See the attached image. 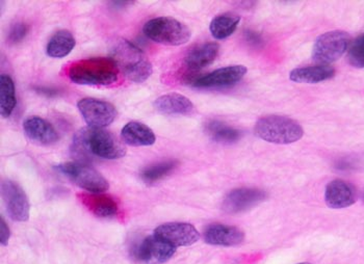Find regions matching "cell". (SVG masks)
Segmentation results:
<instances>
[{
  "mask_svg": "<svg viewBox=\"0 0 364 264\" xmlns=\"http://www.w3.org/2000/svg\"><path fill=\"white\" fill-rule=\"evenodd\" d=\"M73 150L80 155H92L103 160H119L127 154V148L112 132L85 127L75 134Z\"/></svg>",
  "mask_w": 364,
  "mask_h": 264,
  "instance_id": "6da1fadb",
  "label": "cell"
},
{
  "mask_svg": "<svg viewBox=\"0 0 364 264\" xmlns=\"http://www.w3.org/2000/svg\"><path fill=\"white\" fill-rule=\"evenodd\" d=\"M119 72L116 62L105 57L76 60L66 69L71 82L85 86H111L118 80Z\"/></svg>",
  "mask_w": 364,
  "mask_h": 264,
  "instance_id": "7a4b0ae2",
  "label": "cell"
},
{
  "mask_svg": "<svg viewBox=\"0 0 364 264\" xmlns=\"http://www.w3.org/2000/svg\"><path fill=\"white\" fill-rule=\"evenodd\" d=\"M112 60L128 79L132 82H145L152 74V65L145 53L132 42L119 40L112 49Z\"/></svg>",
  "mask_w": 364,
  "mask_h": 264,
  "instance_id": "3957f363",
  "label": "cell"
},
{
  "mask_svg": "<svg viewBox=\"0 0 364 264\" xmlns=\"http://www.w3.org/2000/svg\"><path fill=\"white\" fill-rule=\"evenodd\" d=\"M255 133L266 142L287 145L301 140L304 131L300 123L293 119L282 116H267L257 121Z\"/></svg>",
  "mask_w": 364,
  "mask_h": 264,
  "instance_id": "277c9868",
  "label": "cell"
},
{
  "mask_svg": "<svg viewBox=\"0 0 364 264\" xmlns=\"http://www.w3.org/2000/svg\"><path fill=\"white\" fill-rule=\"evenodd\" d=\"M144 33L156 43L168 46H181L190 41V28L178 20L170 17H159L149 20L144 26Z\"/></svg>",
  "mask_w": 364,
  "mask_h": 264,
  "instance_id": "5b68a950",
  "label": "cell"
},
{
  "mask_svg": "<svg viewBox=\"0 0 364 264\" xmlns=\"http://www.w3.org/2000/svg\"><path fill=\"white\" fill-rule=\"evenodd\" d=\"M349 44L350 37L346 31H328L314 42L312 57L320 64H331L345 55Z\"/></svg>",
  "mask_w": 364,
  "mask_h": 264,
  "instance_id": "8992f818",
  "label": "cell"
},
{
  "mask_svg": "<svg viewBox=\"0 0 364 264\" xmlns=\"http://www.w3.org/2000/svg\"><path fill=\"white\" fill-rule=\"evenodd\" d=\"M58 170L68 177L72 182L89 192H105L109 189L107 179L90 165L66 163L58 165Z\"/></svg>",
  "mask_w": 364,
  "mask_h": 264,
  "instance_id": "52a82bcc",
  "label": "cell"
},
{
  "mask_svg": "<svg viewBox=\"0 0 364 264\" xmlns=\"http://www.w3.org/2000/svg\"><path fill=\"white\" fill-rule=\"evenodd\" d=\"M85 122L92 128H103L109 126L116 119V107L112 103L94 98H85L77 104Z\"/></svg>",
  "mask_w": 364,
  "mask_h": 264,
  "instance_id": "ba28073f",
  "label": "cell"
},
{
  "mask_svg": "<svg viewBox=\"0 0 364 264\" xmlns=\"http://www.w3.org/2000/svg\"><path fill=\"white\" fill-rule=\"evenodd\" d=\"M1 196L11 218L17 221H26L29 218L28 196L16 182L4 180L1 182Z\"/></svg>",
  "mask_w": 364,
  "mask_h": 264,
  "instance_id": "9c48e42d",
  "label": "cell"
},
{
  "mask_svg": "<svg viewBox=\"0 0 364 264\" xmlns=\"http://www.w3.org/2000/svg\"><path fill=\"white\" fill-rule=\"evenodd\" d=\"M154 235L175 248L194 245L200 238L196 228L188 223L164 224L155 229Z\"/></svg>",
  "mask_w": 364,
  "mask_h": 264,
  "instance_id": "30bf717a",
  "label": "cell"
},
{
  "mask_svg": "<svg viewBox=\"0 0 364 264\" xmlns=\"http://www.w3.org/2000/svg\"><path fill=\"white\" fill-rule=\"evenodd\" d=\"M266 199L267 192L262 189L242 187L227 194L223 202V210L229 214H240L259 205Z\"/></svg>",
  "mask_w": 364,
  "mask_h": 264,
  "instance_id": "8fae6325",
  "label": "cell"
},
{
  "mask_svg": "<svg viewBox=\"0 0 364 264\" xmlns=\"http://www.w3.org/2000/svg\"><path fill=\"white\" fill-rule=\"evenodd\" d=\"M175 252L176 248L166 243L156 235H152L141 241L136 249V256L143 263L161 264L167 263Z\"/></svg>",
  "mask_w": 364,
  "mask_h": 264,
  "instance_id": "7c38bea8",
  "label": "cell"
},
{
  "mask_svg": "<svg viewBox=\"0 0 364 264\" xmlns=\"http://www.w3.org/2000/svg\"><path fill=\"white\" fill-rule=\"evenodd\" d=\"M247 68L240 65L218 69L208 75L202 76L194 82L197 88H225L237 84L246 75Z\"/></svg>",
  "mask_w": 364,
  "mask_h": 264,
  "instance_id": "4fadbf2b",
  "label": "cell"
},
{
  "mask_svg": "<svg viewBox=\"0 0 364 264\" xmlns=\"http://www.w3.org/2000/svg\"><path fill=\"white\" fill-rule=\"evenodd\" d=\"M82 204L94 216L112 218L119 212V202L111 194L103 192H82L78 194Z\"/></svg>",
  "mask_w": 364,
  "mask_h": 264,
  "instance_id": "5bb4252c",
  "label": "cell"
},
{
  "mask_svg": "<svg viewBox=\"0 0 364 264\" xmlns=\"http://www.w3.org/2000/svg\"><path fill=\"white\" fill-rule=\"evenodd\" d=\"M245 233L233 226L213 224L204 231V241L213 246L235 247L244 241Z\"/></svg>",
  "mask_w": 364,
  "mask_h": 264,
  "instance_id": "9a60e30c",
  "label": "cell"
},
{
  "mask_svg": "<svg viewBox=\"0 0 364 264\" xmlns=\"http://www.w3.org/2000/svg\"><path fill=\"white\" fill-rule=\"evenodd\" d=\"M325 201L326 204L333 209L347 208L356 202V191L350 183L336 179L326 187Z\"/></svg>",
  "mask_w": 364,
  "mask_h": 264,
  "instance_id": "2e32d148",
  "label": "cell"
},
{
  "mask_svg": "<svg viewBox=\"0 0 364 264\" xmlns=\"http://www.w3.org/2000/svg\"><path fill=\"white\" fill-rule=\"evenodd\" d=\"M23 128L26 136L36 144L49 146L55 144L60 140V136L55 127L42 118H28L24 122Z\"/></svg>",
  "mask_w": 364,
  "mask_h": 264,
  "instance_id": "e0dca14e",
  "label": "cell"
},
{
  "mask_svg": "<svg viewBox=\"0 0 364 264\" xmlns=\"http://www.w3.org/2000/svg\"><path fill=\"white\" fill-rule=\"evenodd\" d=\"M154 107L164 115H192L195 111L193 102L186 96L176 93L167 94L157 98Z\"/></svg>",
  "mask_w": 364,
  "mask_h": 264,
  "instance_id": "ac0fdd59",
  "label": "cell"
},
{
  "mask_svg": "<svg viewBox=\"0 0 364 264\" xmlns=\"http://www.w3.org/2000/svg\"><path fill=\"white\" fill-rule=\"evenodd\" d=\"M121 136L125 144L134 147L151 146L156 141L152 129L140 122L128 123L123 127Z\"/></svg>",
  "mask_w": 364,
  "mask_h": 264,
  "instance_id": "d6986e66",
  "label": "cell"
},
{
  "mask_svg": "<svg viewBox=\"0 0 364 264\" xmlns=\"http://www.w3.org/2000/svg\"><path fill=\"white\" fill-rule=\"evenodd\" d=\"M336 75V70L329 65L303 67L296 68L289 73V79L298 84H318L331 79Z\"/></svg>",
  "mask_w": 364,
  "mask_h": 264,
  "instance_id": "ffe728a7",
  "label": "cell"
},
{
  "mask_svg": "<svg viewBox=\"0 0 364 264\" xmlns=\"http://www.w3.org/2000/svg\"><path fill=\"white\" fill-rule=\"evenodd\" d=\"M220 46L217 43H206L192 49L186 57V65L190 70L197 71L215 62L219 55Z\"/></svg>",
  "mask_w": 364,
  "mask_h": 264,
  "instance_id": "44dd1931",
  "label": "cell"
},
{
  "mask_svg": "<svg viewBox=\"0 0 364 264\" xmlns=\"http://www.w3.org/2000/svg\"><path fill=\"white\" fill-rule=\"evenodd\" d=\"M75 38L68 31H58L51 38L47 45V55L53 59H63L67 57L75 47Z\"/></svg>",
  "mask_w": 364,
  "mask_h": 264,
  "instance_id": "7402d4cb",
  "label": "cell"
},
{
  "mask_svg": "<svg viewBox=\"0 0 364 264\" xmlns=\"http://www.w3.org/2000/svg\"><path fill=\"white\" fill-rule=\"evenodd\" d=\"M240 22V16L231 14V13L217 16V17L213 18L210 23L211 35L217 40L227 39L237 31Z\"/></svg>",
  "mask_w": 364,
  "mask_h": 264,
  "instance_id": "603a6c76",
  "label": "cell"
},
{
  "mask_svg": "<svg viewBox=\"0 0 364 264\" xmlns=\"http://www.w3.org/2000/svg\"><path fill=\"white\" fill-rule=\"evenodd\" d=\"M16 107L15 84L8 75L0 77V111L4 118L12 115Z\"/></svg>",
  "mask_w": 364,
  "mask_h": 264,
  "instance_id": "cb8c5ba5",
  "label": "cell"
},
{
  "mask_svg": "<svg viewBox=\"0 0 364 264\" xmlns=\"http://www.w3.org/2000/svg\"><path fill=\"white\" fill-rule=\"evenodd\" d=\"M206 132L215 142L231 144L242 136V131L220 121H210L206 124Z\"/></svg>",
  "mask_w": 364,
  "mask_h": 264,
  "instance_id": "d4e9b609",
  "label": "cell"
},
{
  "mask_svg": "<svg viewBox=\"0 0 364 264\" xmlns=\"http://www.w3.org/2000/svg\"><path fill=\"white\" fill-rule=\"evenodd\" d=\"M177 165H178L177 160H167V162L156 163L144 170L141 178L146 183L157 182L170 175L176 169Z\"/></svg>",
  "mask_w": 364,
  "mask_h": 264,
  "instance_id": "484cf974",
  "label": "cell"
},
{
  "mask_svg": "<svg viewBox=\"0 0 364 264\" xmlns=\"http://www.w3.org/2000/svg\"><path fill=\"white\" fill-rule=\"evenodd\" d=\"M348 59L353 67L364 68V33L350 45Z\"/></svg>",
  "mask_w": 364,
  "mask_h": 264,
  "instance_id": "4316f807",
  "label": "cell"
},
{
  "mask_svg": "<svg viewBox=\"0 0 364 264\" xmlns=\"http://www.w3.org/2000/svg\"><path fill=\"white\" fill-rule=\"evenodd\" d=\"M29 31V28L24 23H16L11 28L9 33V41L11 43L16 44L21 42L26 37Z\"/></svg>",
  "mask_w": 364,
  "mask_h": 264,
  "instance_id": "83f0119b",
  "label": "cell"
},
{
  "mask_svg": "<svg viewBox=\"0 0 364 264\" xmlns=\"http://www.w3.org/2000/svg\"><path fill=\"white\" fill-rule=\"evenodd\" d=\"M11 236V230L4 219L0 216V241L2 246H8Z\"/></svg>",
  "mask_w": 364,
  "mask_h": 264,
  "instance_id": "f1b7e54d",
  "label": "cell"
},
{
  "mask_svg": "<svg viewBox=\"0 0 364 264\" xmlns=\"http://www.w3.org/2000/svg\"><path fill=\"white\" fill-rule=\"evenodd\" d=\"M245 38H246V41L249 44L253 45V46L259 47L264 43V39H262V35L256 33V31H247L245 33Z\"/></svg>",
  "mask_w": 364,
  "mask_h": 264,
  "instance_id": "f546056e",
  "label": "cell"
},
{
  "mask_svg": "<svg viewBox=\"0 0 364 264\" xmlns=\"http://www.w3.org/2000/svg\"><path fill=\"white\" fill-rule=\"evenodd\" d=\"M298 264H310V263H298Z\"/></svg>",
  "mask_w": 364,
  "mask_h": 264,
  "instance_id": "4dcf8cb0",
  "label": "cell"
},
{
  "mask_svg": "<svg viewBox=\"0 0 364 264\" xmlns=\"http://www.w3.org/2000/svg\"><path fill=\"white\" fill-rule=\"evenodd\" d=\"M363 199H364V196H363Z\"/></svg>",
  "mask_w": 364,
  "mask_h": 264,
  "instance_id": "1f68e13d",
  "label": "cell"
}]
</instances>
